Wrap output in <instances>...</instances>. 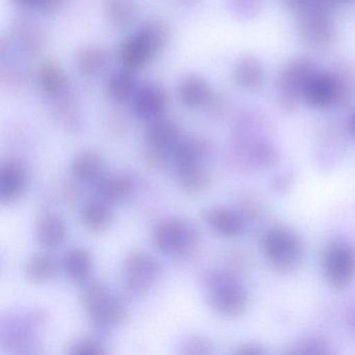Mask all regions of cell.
<instances>
[{"label": "cell", "mask_w": 355, "mask_h": 355, "mask_svg": "<svg viewBox=\"0 0 355 355\" xmlns=\"http://www.w3.org/2000/svg\"><path fill=\"white\" fill-rule=\"evenodd\" d=\"M261 252L270 267L280 275H288L302 265L305 247L302 236L290 226H274L261 239Z\"/></svg>", "instance_id": "1"}, {"label": "cell", "mask_w": 355, "mask_h": 355, "mask_svg": "<svg viewBox=\"0 0 355 355\" xmlns=\"http://www.w3.org/2000/svg\"><path fill=\"white\" fill-rule=\"evenodd\" d=\"M318 71L317 64L307 58L291 60L282 67L276 90V99L282 111L292 113L298 109L307 84Z\"/></svg>", "instance_id": "2"}, {"label": "cell", "mask_w": 355, "mask_h": 355, "mask_svg": "<svg viewBox=\"0 0 355 355\" xmlns=\"http://www.w3.org/2000/svg\"><path fill=\"white\" fill-rule=\"evenodd\" d=\"M80 299L87 315L96 327L109 328L117 325L128 315L123 305L101 282L94 280L85 282Z\"/></svg>", "instance_id": "3"}, {"label": "cell", "mask_w": 355, "mask_h": 355, "mask_svg": "<svg viewBox=\"0 0 355 355\" xmlns=\"http://www.w3.org/2000/svg\"><path fill=\"white\" fill-rule=\"evenodd\" d=\"M207 300L209 306L219 315L236 318L246 311L248 293L234 276L216 274L207 282Z\"/></svg>", "instance_id": "4"}, {"label": "cell", "mask_w": 355, "mask_h": 355, "mask_svg": "<svg viewBox=\"0 0 355 355\" xmlns=\"http://www.w3.org/2000/svg\"><path fill=\"white\" fill-rule=\"evenodd\" d=\"M324 279L331 288L344 290L355 280V249L344 242H332L321 259Z\"/></svg>", "instance_id": "5"}, {"label": "cell", "mask_w": 355, "mask_h": 355, "mask_svg": "<svg viewBox=\"0 0 355 355\" xmlns=\"http://www.w3.org/2000/svg\"><path fill=\"white\" fill-rule=\"evenodd\" d=\"M155 246L169 255H180L189 252L196 246L199 232L196 226L188 220L172 218L159 222L153 234Z\"/></svg>", "instance_id": "6"}, {"label": "cell", "mask_w": 355, "mask_h": 355, "mask_svg": "<svg viewBox=\"0 0 355 355\" xmlns=\"http://www.w3.org/2000/svg\"><path fill=\"white\" fill-rule=\"evenodd\" d=\"M180 141V128L173 120L162 117L151 120L145 132L147 162L151 167L165 165Z\"/></svg>", "instance_id": "7"}, {"label": "cell", "mask_w": 355, "mask_h": 355, "mask_svg": "<svg viewBox=\"0 0 355 355\" xmlns=\"http://www.w3.org/2000/svg\"><path fill=\"white\" fill-rule=\"evenodd\" d=\"M162 266L149 253L135 251L126 257L123 265V280L132 295H143L161 277Z\"/></svg>", "instance_id": "8"}, {"label": "cell", "mask_w": 355, "mask_h": 355, "mask_svg": "<svg viewBox=\"0 0 355 355\" xmlns=\"http://www.w3.org/2000/svg\"><path fill=\"white\" fill-rule=\"evenodd\" d=\"M296 34L299 40L313 49H324L336 41V28L332 12L311 10L298 15Z\"/></svg>", "instance_id": "9"}, {"label": "cell", "mask_w": 355, "mask_h": 355, "mask_svg": "<svg viewBox=\"0 0 355 355\" xmlns=\"http://www.w3.org/2000/svg\"><path fill=\"white\" fill-rule=\"evenodd\" d=\"M167 103V92L157 83H146L137 89L132 96V110L135 114L142 119L150 121L163 116Z\"/></svg>", "instance_id": "10"}, {"label": "cell", "mask_w": 355, "mask_h": 355, "mask_svg": "<svg viewBox=\"0 0 355 355\" xmlns=\"http://www.w3.org/2000/svg\"><path fill=\"white\" fill-rule=\"evenodd\" d=\"M205 224L216 234L223 236H238L245 232V220L234 209L222 205L207 207L202 213Z\"/></svg>", "instance_id": "11"}, {"label": "cell", "mask_w": 355, "mask_h": 355, "mask_svg": "<svg viewBox=\"0 0 355 355\" xmlns=\"http://www.w3.org/2000/svg\"><path fill=\"white\" fill-rule=\"evenodd\" d=\"M28 172L19 162L10 159L0 168V200L11 205L24 194L28 184Z\"/></svg>", "instance_id": "12"}, {"label": "cell", "mask_w": 355, "mask_h": 355, "mask_svg": "<svg viewBox=\"0 0 355 355\" xmlns=\"http://www.w3.org/2000/svg\"><path fill=\"white\" fill-rule=\"evenodd\" d=\"M336 92L330 72L318 71L309 80L303 94V101L311 109H328L336 105Z\"/></svg>", "instance_id": "13"}, {"label": "cell", "mask_w": 355, "mask_h": 355, "mask_svg": "<svg viewBox=\"0 0 355 355\" xmlns=\"http://www.w3.org/2000/svg\"><path fill=\"white\" fill-rule=\"evenodd\" d=\"M266 71L261 60L244 55L236 62L232 70L234 84L247 92H257L265 83Z\"/></svg>", "instance_id": "14"}, {"label": "cell", "mask_w": 355, "mask_h": 355, "mask_svg": "<svg viewBox=\"0 0 355 355\" xmlns=\"http://www.w3.org/2000/svg\"><path fill=\"white\" fill-rule=\"evenodd\" d=\"M153 58L150 47L138 32L124 39L120 45L119 59L124 69L138 71Z\"/></svg>", "instance_id": "15"}, {"label": "cell", "mask_w": 355, "mask_h": 355, "mask_svg": "<svg viewBox=\"0 0 355 355\" xmlns=\"http://www.w3.org/2000/svg\"><path fill=\"white\" fill-rule=\"evenodd\" d=\"M336 86V105L347 107L355 97V66L349 61H340L330 70Z\"/></svg>", "instance_id": "16"}, {"label": "cell", "mask_w": 355, "mask_h": 355, "mask_svg": "<svg viewBox=\"0 0 355 355\" xmlns=\"http://www.w3.org/2000/svg\"><path fill=\"white\" fill-rule=\"evenodd\" d=\"M38 80L45 94L61 99L69 90V80L64 70L53 61H45L38 70Z\"/></svg>", "instance_id": "17"}, {"label": "cell", "mask_w": 355, "mask_h": 355, "mask_svg": "<svg viewBox=\"0 0 355 355\" xmlns=\"http://www.w3.org/2000/svg\"><path fill=\"white\" fill-rule=\"evenodd\" d=\"M67 234L65 222L55 214H45L37 220L35 236L37 242L46 248H55L63 244Z\"/></svg>", "instance_id": "18"}, {"label": "cell", "mask_w": 355, "mask_h": 355, "mask_svg": "<svg viewBox=\"0 0 355 355\" xmlns=\"http://www.w3.org/2000/svg\"><path fill=\"white\" fill-rule=\"evenodd\" d=\"M178 91L182 105L190 109L205 105L213 92L207 80L194 73L187 74L180 80Z\"/></svg>", "instance_id": "19"}, {"label": "cell", "mask_w": 355, "mask_h": 355, "mask_svg": "<svg viewBox=\"0 0 355 355\" xmlns=\"http://www.w3.org/2000/svg\"><path fill=\"white\" fill-rule=\"evenodd\" d=\"M150 47L153 57L164 53L172 40V28L167 22L161 19H153L145 22L138 30Z\"/></svg>", "instance_id": "20"}, {"label": "cell", "mask_w": 355, "mask_h": 355, "mask_svg": "<svg viewBox=\"0 0 355 355\" xmlns=\"http://www.w3.org/2000/svg\"><path fill=\"white\" fill-rule=\"evenodd\" d=\"M134 184L123 174H109L99 180L98 193L107 202H120L132 195Z\"/></svg>", "instance_id": "21"}, {"label": "cell", "mask_w": 355, "mask_h": 355, "mask_svg": "<svg viewBox=\"0 0 355 355\" xmlns=\"http://www.w3.org/2000/svg\"><path fill=\"white\" fill-rule=\"evenodd\" d=\"M83 224L92 232H103L107 230L115 219L114 209L107 201H94L83 207L80 211Z\"/></svg>", "instance_id": "22"}, {"label": "cell", "mask_w": 355, "mask_h": 355, "mask_svg": "<svg viewBox=\"0 0 355 355\" xmlns=\"http://www.w3.org/2000/svg\"><path fill=\"white\" fill-rule=\"evenodd\" d=\"M103 170L101 155L92 150H84L74 157L71 172L80 182H90L101 178Z\"/></svg>", "instance_id": "23"}, {"label": "cell", "mask_w": 355, "mask_h": 355, "mask_svg": "<svg viewBox=\"0 0 355 355\" xmlns=\"http://www.w3.org/2000/svg\"><path fill=\"white\" fill-rule=\"evenodd\" d=\"M207 143L200 139L188 138L180 140L172 153L175 169L186 166L201 164V159L207 153Z\"/></svg>", "instance_id": "24"}, {"label": "cell", "mask_w": 355, "mask_h": 355, "mask_svg": "<svg viewBox=\"0 0 355 355\" xmlns=\"http://www.w3.org/2000/svg\"><path fill=\"white\" fill-rule=\"evenodd\" d=\"M109 61L107 51L103 47L93 45L80 51L78 59V69L85 78H96L105 71Z\"/></svg>", "instance_id": "25"}, {"label": "cell", "mask_w": 355, "mask_h": 355, "mask_svg": "<svg viewBox=\"0 0 355 355\" xmlns=\"http://www.w3.org/2000/svg\"><path fill=\"white\" fill-rule=\"evenodd\" d=\"M105 16L112 26L125 28L138 20L139 9L132 0H107Z\"/></svg>", "instance_id": "26"}, {"label": "cell", "mask_w": 355, "mask_h": 355, "mask_svg": "<svg viewBox=\"0 0 355 355\" xmlns=\"http://www.w3.org/2000/svg\"><path fill=\"white\" fill-rule=\"evenodd\" d=\"M176 178L182 190L190 194H199L209 188L211 178L201 164L175 169Z\"/></svg>", "instance_id": "27"}, {"label": "cell", "mask_w": 355, "mask_h": 355, "mask_svg": "<svg viewBox=\"0 0 355 355\" xmlns=\"http://www.w3.org/2000/svg\"><path fill=\"white\" fill-rule=\"evenodd\" d=\"M66 273L74 282H87L93 268V257L85 248H74L66 254Z\"/></svg>", "instance_id": "28"}, {"label": "cell", "mask_w": 355, "mask_h": 355, "mask_svg": "<svg viewBox=\"0 0 355 355\" xmlns=\"http://www.w3.org/2000/svg\"><path fill=\"white\" fill-rule=\"evenodd\" d=\"M134 72L124 69L114 72L107 80V91L116 101H124L134 96L136 92V78Z\"/></svg>", "instance_id": "29"}, {"label": "cell", "mask_w": 355, "mask_h": 355, "mask_svg": "<svg viewBox=\"0 0 355 355\" xmlns=\"http://www.w3.org/2000/svg\"><path fill=\"white\" fill-rule=\"evenodd\" d=\"M24 272L26 277L33 282H46L55 277L57 273V263L51 255H34L26 261Z\"/></svg>", "instance_id": "30"}, {"label": "cell", "mask_w": 355, "mask_h": 355, "mask_svg": "<svg viewBox=\"0 0 355 355\" xmlns=\"http://www.w3.org/2000/svg\"><path fill=\"white\" fill-rule=\"evenodd\" d=\"M34 24L28 21L20 22L16 30V36L20 46L26 53H34L41 49L43 44V36Z\"/></svg>", "instance_id": "31"}, {"label": "cell", "mask_w": 355, "mask_h": 355, "mask_svg": "<svg viewBox=\"0 0 355 355\" xmlns=\"http://www.w3.org/2000/svg\"><path fill=\"white\" fill-rule=\"evenodd\" d=\"M226 5L234 17L249 20L261 13L263 0H226Z\"/></svg>", "instance_id": "32"}, {"label": "cell", "mask_w": 355, "mask_h": 355, "mask_svg": "<svg viewBox=\"0 0 355 355\" xmlns=\"http://www.w3.org/2000/svg\"><path fill=\"white\" fill-rule=\"evenodd\" d=\"M280 5L297 16L311 10L331 11L336 3L332 0H279Z\"/></svg>", "instance_id": "33"}, {"label": "cell", "mask_w": 355, "mask_h": 355, "mask_svg": "<svg viewBox=\"0 0 355 355\" xmlns=\"http://www.w3.org/2000/svg\"><path fill=\"white\" fill-rule=\"evenodd\" d=\"M292 354H328L330 353L329 345L321 338L307 336L296 340L293 345Z\"/></svg>", "instance_id": "34"}, {"label": "cell", "mask_w": 355, "mask_h": 355, "mask_svg": "<svg viewBox=\"0 0 355 355\" xmlns=\"http://www.w3.org/2000/svg\"><path fill=\"white\" fill-rule=\"evenodd\" d=\"M207 114L215 119L226 117L232 109V103L227 95L223 92H211V96L205 103Z\"/></svg>", "instance_id": "35"}, {"label": "cell", "mask_w": 355, "mask_h": 355, "mask_svg": "<svg viewBox=\"0 0 355 355\" xmlns=\"http://www.w3.org/2000/svg\"><path fill=\"white\" fill-rule=\"evenodd\" d=\"M13 3L24 9H36L53 14L63 9L66 0H13Z\"/></svg>", "instance_id": "36"}, {"label": "cell", "mask_w": 355, "mask_h": 355, "mask_svg": "<svg viewBox=\"0 0 355 355\" xmlns=\"http://www.w3.org/2000/svg\"><path fill=\"white\" fill-rule=\"evenodd\" d=\"M67 353L80 355H103L107 353L103 346L92 338H80L68 347Z\"/></svg>", "instance_id": "37"}, {"label": "cell", "mask_w": 355, "mask_h": 355, "mask_svg": "<svg viewBox=\"0 0 355 355\" xmlns=\"http://www.w3.org/2000/svg\"><path fill=\"white\" fill-rule=\"evenodd\" d=\"M266 353H267V351H266L265 347L257 342L246 343V344L239 347L238 350H236V354L242 355H263Z\"/></svg>", "instance_id": "38"}, {"label": "cell", "mask_w": 355, "mask_h": 355, "mask_svg": "<svg viewBox=\"0 0 355 355\" xmlns=\"http://www.w3.org/2000/svg\"><path fill=\"white\" fill-rule=\"evenodd\" d=\"M348 128L350 134L355 138V109L353 110L350 117H349Z\"/></svg>", "instance_id": "39"}, {"label": "cell", "mask_w": 355, "mask_h": 355, "mask_svg": "<svg viewBox=\"0 0 355 355\" xmlns=\"http://www.w3.org/2000/svg\"><path fill=\"white\" fill-rule=\"evenodd\" d=\"M178 1L187 7H195V6L200 5L205 0H178Z\"/></svg>", "instance_id": "40"}, {"label": "cell", "mask_w": 355, "mask_h": 355, "mask_svg": "<svg viewBox=\"0 0 355 355\" xmlns=\"http://www.w3.org/2000/svg\"><path fill=\"white\" fill-rule=\"evenodd\" d=\"M332 1H334V3H346V1H349V0H332Z\"/></svg>", "instance_id": "41"}]
</instances>
